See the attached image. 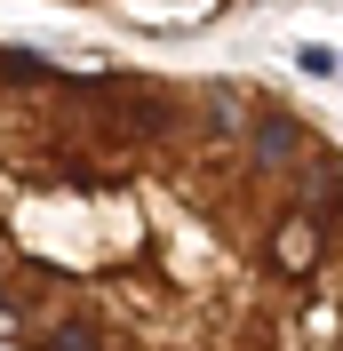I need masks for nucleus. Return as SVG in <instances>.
Wrapping results in <instances>:
<instances>
[{"mask_svg": "<svg viewBox=\"0 0 343 351\" xmlns=\"http://www.w3.org/2000/svg\"><path fill=\"white\" fill-rule=\"evenodd\" d=\"M0 351H343V136L239 72L0 40Z\"/></svg>", "mask_w": 343, "mask_h": 351, "instance_id": "f257e3e1", "label": "nucleus"}, {"mask_svg": "<svg viewBox=\"0 0 343 351\" xmlns=\"http://www.w3.org/2000/svg\"><path fill=\"white\" fill-rule=\"evenodd\" d=\"M64 8H96V16H128V24H200L239 0H64Z\"/></svg>", "mask_w": 343, "mask_h": 351, "instance_id": "f03ea898", "label": "nucleus"}]
</instances>
